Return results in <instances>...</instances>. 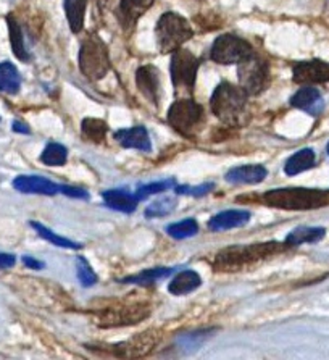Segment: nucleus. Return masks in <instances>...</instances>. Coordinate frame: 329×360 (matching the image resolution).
I'll list each match as a JSON object with an SVG mask.
<instances>
[{
    "mask_svg": "<svg viewBox=\"0 0 329 360\" xmlns=\"http://www.w3.org/2000/svg\"><path fill=\"white\" fill-rule=\"evenodd\" d=\"M247 104H249V94L243 87L226 83V81L218 84L210 99L212 112L229 126L243 125L247 117Z\"/></svg>",
    "mask_w": 329,
    "mask_h": 360,
    "instance_id": "nucleus-1",
    "label": "nucleus"
},
{
    "mask_svg": "<svg viewBox=\"0 0 329 360\" xmlns=\"http://www.w3.org/2000/svg\"><path fill=\"white\" fill-rule=\"evenodd\" d=\"M271 207L284 210H313L329 204V193L310 188H282L273 189L263 195Z\"/></svg>",
    "mask_w": 329,
    "mask_h": 360,
    "instance_id": "nucleus-2",
    "label": "nucleus"
},
{
    "mask_svg": "<svg viewBox=\"0 0 329 360\" xmlns=\"http://www.w3.org/2000/svg\"><path fill=\"white\" fill-rule=\"evenodd\" d=\"M282 246L277 243L265 244H250V246H234V248L221 250L215 260V267L220 270H239L245 265L254 264L255 260L268 259L270 255L282 250Z\"/></svg>",
    "mask_w": 329,
    "mask_h": 360,
    "instance_id": "nucleus-3",
    "label": "nucleus"
},
{
    "mask_svg": "<svg viewBox=\"0 0 329 360\" xmlns=\"http://www.w3.org/2000/svg\"><path fill=\"white\" fill-rule=\"evenodd\" d=\"M194 36V31L186 18L181 15L168 12L160 17L155 28V38L162 54H169L178 50L184 43Z\"/></svg>",
    "mask_w": 329,
    "mask_h": 360,
    "instance_id": "nucleus-4",
    "label": "nucleus"
},
{
    "mask_svg": "<svg viewBox=\"0 0 329 360\" xmlns=\"http://www.w3.org/2000/svg\"><path fill=\"white\" fill-rule=\"evenodd\" d=\"M79 68L81 73L92 81L102 80L110 71L109 49L99 36H87L81 44Z\"/></svg>",
    "mask_w": 329,
    "mask_h": 360,
    "instance_id": "nucleus-5",
    "label": "nucleus"
},
{
    "mask_svg": "<svg viewBox=\"0 0 329 360\" xmlns=\"http://www.w3.org/2000/svg\"><path fill=\"white\" fill-rule=\"evenodd\" d=\"M238 65L239 84L247 94L255 96L266 89L270 84V66L263 59L252 54Z\"/></svg>",
    "mask_w": 329,
    "mask_h": 360,
    "instance_id": "nucleus-6",
    "label": "nucleus"
},
{
    "mask_svg": "<svg viewBox=\"0 0 329 360\" xmlns=\"http://www.w3.org/2000/svg\"><path fill=\"white\" fill-rule=\"evenodd\" d=\"M204 109L192 99H181L169 107L168 123L181 135L191 137L204 121Z\"/></svg>",
    "mask_w": 329,
    "mask_h": 360,
    "instance_id": "nucleus-7",
    "label": "nucleus"
},
{
    "mask_svg": "<svg viewBox=\"0 0 329 360\" xmlns=\"http://www.w3.org/2000/svg\"><path fill=\"white\" fill-rule=\"evenodd\" d=\"M254 54L252 45L245 39L234 34H224L215 40L210 50V57L220 65L240 63L247 57Z\"/></svg>",
    "mask_w": 329,
    "mask_h": 360,
    "instance_id": "nucleus-8",
    "label": "nucleus"
},
{
    "mask_svg": "<svg viewBox=\"0 0 329 360\" xmlns=\"http://www.w3.org/2000/svg\"><path fill=\"white\" fill-rule=\"evenodd\" d=\"M200 61L189 50L178 49L171 57V81L179 92H192Z\"/></svg>",
    "mask_w": 329,
    "mask_h": 360,
    "instance_id": "nucleus-9",
    "label": "nucleus"
},
{
    "mask_svg": "<svg viewBox=\"0 0 329 360\" xmlns=\"http://www.w3.org/2000/svg\"><path fill=\"white\" fill-rule=\"evenodd\" d=\"M294 81L299 84H315V83H328L329 81V63L320 60L302 61L296 63L292 68Z\"/></svg>",
    "mask_w": 329,
    "mask_h": 360,
    "instance_id": "nucleus-10",
    "label": "nucleus"
},
{
    "mask_svg": "<svg viewBox=\"0 0 329 360\" xmlns=\"http://www.w3.org/2000/svg\"><path fill=\"white\" fill-rule=\"evenodd\" d=\"M13 188L23 194L55 195L61 193V184H56L44 177H36V174H20L13 179Z\"/></svg>",
    "mask_w": 329,
    "mask_h": 360,
    "instance_id": "nucleus-11",
    "label": "nucleus"
},
{
    "mask_svg": "<svg viewBox=\"0 0 329 360\" xmlns=\"http://www.w3.org/2000/svg\"><path fill=\"white\" fill-rule=\"evenodd\" d=\"M136 83L141 94L153 105L160 102V73L153 65H144L137 70Z\"/></svg>",
    "mask_w": 329,
    "mask_h": 360,
    "instance_id": "nucleus-12",
    "label": "nucleus"
},
{
    "mask_svg": "<svg viewBox=\"0 0 329 360\" xmlns=\"http://www.w3.org/2000/svg\"><path fill=\"white\" fill-rule=\"evenodd\" d=\"M113 137L120 142L121 147L136 149V151H142V152L152 151L151 137H148V133L144 126H135V128H128V130H120L113 135Z\"/></svg>",
    "mask_w": 329,
    "mask_h": 360,
    "instance_id": "nucleus-13",
    "label": "nucleus"
},
{
    "mask_svg": "<svg viewBox=\"0 0 329 360\" xmlns=\"http://www.w3.org/2000/svg\"><path fill=\"white\" fill-rule=\"evenodd\" d=\"M250 213L247 210H224V212L217 213L210 218L208 228L212 231H226L239 228L249 223Z\"/></svg>",
    "mask_w": 329,
    "mask_h": 360,
    "instance_id": "nucleus-14",
    "label": "nucleus"
},
{
    "mask_svg": "<svg viewBox=\"0 0 329 360\" xmlns=\"http://www.w3.org/2000/svg\"><path fill=\"white\" fill-rule=\"evenodd\" d=\"M291 105L303 112H308L310 115H318L323 110V97L320 91L315 87H302L297 91L291 99Z\"/></svg>",
    "mask_w": 329,
    "mask_h": 360,
    "instance_id": "nucleus-15",
    "label": "nucleus"
},
{
    "mask_svg": "<svg viewBox=\"0 0 329 360\" xmlns=\"http://www.w3.org/2000/svg\"><path fill=\"white\" fill-rule=\"evenodd\" d=\"M148 315V308L144 306H130L118 308V310H107L102 320L109 325H135L136 322L142 320Z\"/></svg>",
    "mask_w": 329,
    "mask_h": 360,
    "instance_id": "nucleus-16",
    "label": "nucleus"
},
{
    "mask_svg": "<svg viewBox=\"0 0 329 360\" xmlns=\"http://www.w3.org/2000/svg\"><path fill=\"white\" fill-rule=\"evenodd\" d=\"M266 168L261 165H244L236 167L226 173V181L233 184H257L266 178Z\"/></svg>",
    "mask_w": 329,
    "mask_h": 360,
    "instance_id": "nucleus-17",
    "label": "nucleus"
},
{
    "mask_svg": "<svg viewBox=\"0 0 329 360\" xmlns=\"http://www.w3.org/2000/svg\"><path fill=\"white\" fill-rule=\"evenodd\" d=\"M200 285H202V280H200L197 271L184 270L173 278V281L169 283L168 290L174 296H186L189 292L197 290Z\"/></svg>",
    "mask_w": 329,
    "mask_h": 360,
    "instance_id": "nucleus-18",
    "label": "nucleus"
},
{
    "mask_svg": "<svg viewBox=\"0 0 329 360\" xmlns=\"http://www.w3.org/2000/svg\"><path fill=\"white\" fill-rule=\"evenodd\" d=\"M104 200L110 209L118 210V212H123V213L135 212L137 205L136 195L126 191H121V189H110V191H105Z\"/></svg>",
    "mask_w": 329,
    "mask_h": 360,
    "instance_id": "nucleus-19",
    "label": "nucleus"
},
{
    "mask_svg": "<svg viewBox=\"0 0 329 360\" xmlns=\"http://www.w3.org/2000/svg\"><path fill=\"white\" fill-rule=\"evenodd\" d=\"M316 157L315 152L312 149H302V151L296 152L294 156H291L287 158L286 165H284V172L287 177H296V174L307 172L310 170L313 165H315Z\"/></svg>",
    "mask_w": 329,
    "mask_h": 360,
    "instance_id": "nucleus-20",
    "label": "nucleus"
},
{
    "mask_svg": "<svg viewBox=\"0 0 329 360\" xmlns=\"http://www.w3.org/2000/svg\"><path fill=\"white\" fill-rule=\"evenodd\" d=\"M325 228H313V226H299L292 230L284 241L286 246H300L305 243H318L325 238Z\"/></svg>",
    "mask_w": 329,
    "mask_h": 360,
    "instance_id": "nucleus-21",
    "label": "nucleus"
},
{
    "mask_svg": "<svg viewBox=\"0 0 329 360\" xmlns=\"http://www.w3.org/2000/svg\"><path fill=\"white\" fill-rule=\"evenodd\" d=\"M7 24H8V36H10V44H12L13 54L17 55L18 60L28 61L29 60V52L26 49V44H24V36L23 29L17 22V18L8 15L7 17Z\"/></svg>",
    "mask_w": 329,
    "mask_h": 360,
    "instance_id": "nucleus-22",
    "label": "nucleus"
},
{
    "mask_svg": "<svg viewBox=\"0 0 329 360\" xmlns=\"http://www.w3.org/2000/svg\"><path fill=\"white\" fill-rule=\"evenodd\" d=\"M22 87V76L17 66L10 61H2L0 63V92L5 94H17Z\"/></svg>",
    "mask_w": 329,
    "mask_h": 360,
    "instance_id": "nucleus-23",
    "label": "nucleus"
},
{
    "mask_svg": "<svg viewBox=\"0 0 329 360\" xmlns=\"http://www.w3.org/2000/svg\"><path fill=\"white\" fill-rule=\"evenodd\" d=\"M155 0H121V17L128 27H132L139 17H142Z\"/></svg>",
    "mask_w": 329,
    "mask_h": 360,
    "instance_id": "nucleus-24",
    "label": "nucleus"
},
{
    "mask_svg": "<svg viewBox=\"0 0 329 360\" xmlns=\"http://www.w3.org/2000/svg\"><path fill=\"white\" fill-rule=\"evenodd\" d=\"M87 0H65V12L70 28L73 33H79L84 27Z\"/></svg>",
    "mask_w": 329,
    "mask_h": 360,
    "instance_id": "nucleus-25",
    "label": "nucleus"
},
{
    "mask_svg": "<svg viewBox=\"0 0 329 360\" xmlns=\"http://www.w3.org/2000/svg\"><path fill=\"white\" fill-rule=\"evenodd\" d=\"M107 131H109V126H107L105 121L99 120V118H86V120H82L81 133L82 137L87 139V141L95 144L104 142Z\"/></svg>",
    "mask_w": 329,
    "mask_h": 360,
    "instance_id": "nucleus-26",
    "label": "nucleus"
},
{
    "mask_svg": "<svg viewBox=\"0 0 329 360\" xmlns=\"http://www.w3.org/2000/svg\"><path fill=\"white\" fill-rule=\"evenodd\" d=\"M66 157H68V151H66L65 146H61L59 142H50L44 149L43 156H40V162L49 167H60L65 165Z\"/></svg>",
    "mask_w": 329,
    "mask_h": 360,
    "instance_id": "nucleus-27",
    "label": "nucleus"
},
{
    "mask_svg": "<svg viewBox=\"0 0 329 360\" xmlns=\"http://www.w3.org/2000/svg\"><path fill=\"white\" fill-rule=\"evenodd\" d=\"M33 228L36 230V233H38L40 238L49 241V243H52L56 248H65V249H79L81 246L73 243V241L66 239V238H61L56 233H54L52 230H49L47 226H44L43 223H38V222H31L29 223Z\"/></svg>",
    "mask_w": 329,
    "mask_h": 360,
    "instance_id": "nucleus-28",
    "label": "nucleus"
},
{
    "mask_svg": "<svg viewBox=\"0 0 329 360\" xmlns=\"http://www.w3.org/2000/svg\"><path fill=\"white\" fill-rule=\"evenodd\" d=\"M167 233L174 239H188L199 233V225L194 218H186L183 222L169 225L167 228Z\"/></svg>",
    "mask_w": 329,
    "mask_h": 360,
    "instance_id": "nucleus-29",
    "label": "nucleus"
},
{
    "mask_svg": "<svg viewBox=\"0 0 329 360\" xmlns=\"http://www.w3.org/2000/svg\"><path fill=\"white\" fill-rule=\"evenodd\" d=\"M176 207V199L174 197H162L157 199L146 209V217H164L169 215Z\"/></svg>",
    "mask_w": 329,
    "mask_h": 360,
    "instance_id": "nucleus-30",
    "label": "nucleus"
},
{
    "mask_svg": "<svg viewBox=\"0 0 329 360\" xmlns=\"http://www.w3.org/2000/svg\"><path fill=\"white\" fill-rule=\"evenodd\" d=\"M171 273V269H155V270H146L142 273L125 278L121 280L123 283H135V285H152L153 281L160 280V278H164Z\"/></svg>",
    "mask_w": 329,
    "mask_h": 360,
    "instance_id": "nucleus-31",
    "label": "nucleus"
},
{
    "mask_svg": "<svg viewBox=\"0 0 329 360\" xmlns=\"http://www.w3.org/2000/svg\"><path fill=\"white\" fill-rule=\"evenodd\" d=\"M76 275H78V280L81 281L82 286H94L97 283V275L92 270V267L89 265L84 257H78L76 259Z\"/></svg>",
    "mask_w": 329,
    "mask_h": 360,
    "instance_id": "nucleus-32",
    "label": "nucleus"
},
{
    "mask_svg": "<svg viewBox=\"0 0 329 360\" xmlns=\"http://www.w3.org/2000/svg\"><path fill=\"white\" fill-rule=\"evenodd\" d=\"M171 186H173L171 181H155V183H151V184H144V186L137 188V191H136L135 195H136V199L139 202V200L151 197L152 194H160V193L168 191V189Z\"/></svg>",
    "mask_w": 329,
    "mask_h": 360,
    "instance_id": "nucleus-33",
    "label": "nucleus"
},
{
    "mask_svg": "<svg viewBox=\"0 0 329 360\" xmlns=\"http://www.w3.org/2000/svg\"><path fill=\"white\" fill-rule=\"evenodd\" d=\"M215 184H200L197 188H189V186H176V194H186V195H195V197H200V195H205L207 193L212 191Z\"/></svg>",
    "mask_w": 329,
    "mask_h": 360,
    "instance_id": "nucleus-34",
    "label": "nucleus"
},
{
    "mask_svg": "<svg viewBox=\"0 0 329 360\" xmlns=\"http://www.w3.org/2000/svg\"><path fill=\"white\" fill-rule=\"evenodd\" d=\"M61 193L65 195H68V197H76V199H87L89 197V194L86 191H82L79 188H73V186H61Z\"/></svg>",
    "mask_w": 329,
    "mask_h": 360,
    "instance_id": "nucleus-35",
    "label": "nucleus"
},
{
    "mask_svg": "<svg viewBox=\"0 0 329 360\" xmlns=\"http://www.w3.org/2000/svg\"><path fill=\"white\" fill-rule=\"evenodd\" d=\"M17 262V257L13 254H5V252H0V270H7L12 269Z\"/></svg>",
    "mask_w": 329,
    "mask_h": 360,
    "instance_id": "nucleus-36",
    "label": "nucleus"
},
{
    "mask_svg": "<svg viewBox=\"0 0 329 360\" xmlns=\"http://www.w3.org/2000/svg\"><path fill=\"white\" fill-rule=\"evenodd\" d=\"M23 264L28 267V269H31V270H40V269H44V262H40V260H38V259H34V257H29V255H24L23 257Z\"/></svg>",
    "mask_w": 329,
    "mask_h": 360,
    "instance_id": "nucleus-37",
    "label": "nucleus"
},
{
    "mask_svg": "<svg viewBox=\"0 0 329 360\" xmlns=\"http://www.w3.org/2000/svg\"><path fill=\"white\" fill-rule=\"evenodd\" d=\"M13 131L20 133V135H31V130L28 125H24L22 121H13Z\"/></svg>",
    "mask_w": 329,
    "mask_h": 360,
    "instance_id": "nucleus-38",
    "label": "nucleus"
},
{
    "mask_svg": "<svg viewBox=\"0 0 329 360\" xmlns=\"http://www.w3.org/2000/svg\"><path fill=\"white\" fill-rule=\"evenodd\" d=\"M326 151H328V153H329V142H328V147H326Z\"/></svg>",
    "mask_w": 329,
    "mask_h": 360,
    "instance_id": "nucleus-39",
    "label": "nucleus"
}]
</instances>
